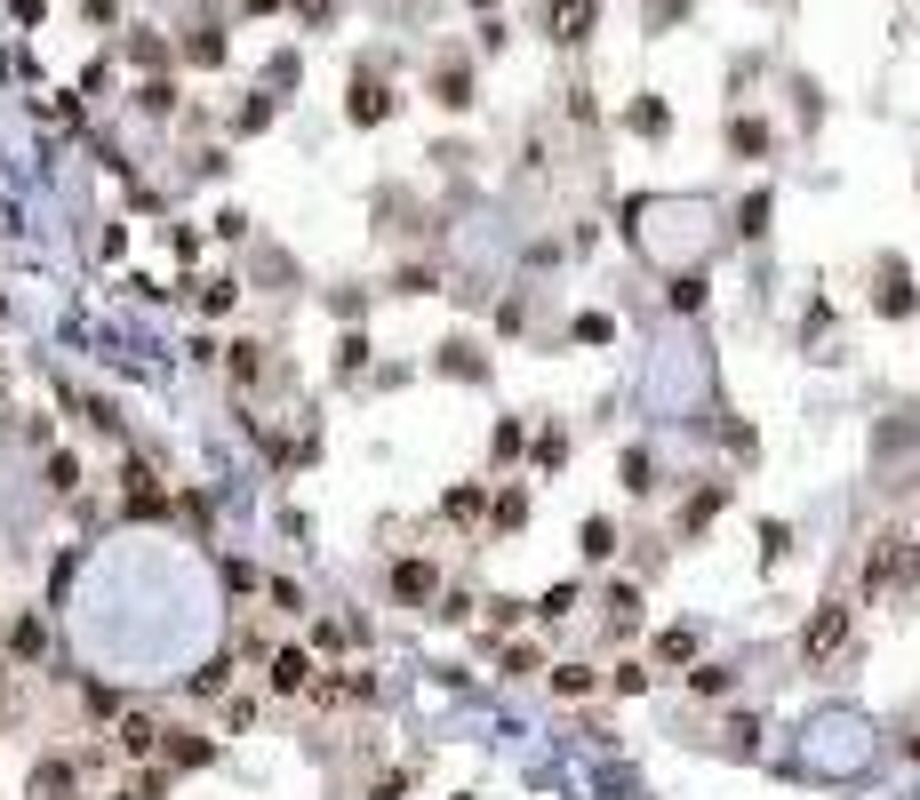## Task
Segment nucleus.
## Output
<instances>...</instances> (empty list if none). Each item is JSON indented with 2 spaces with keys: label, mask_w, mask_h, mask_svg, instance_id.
Returning <instances> with one entry per match:
<instances>
[{
  "label": "nucleus",
  "mask_w": 920,
  "mask_h": 800,
  "mask_svg": "<svg viewBox=\"0 0 920 800\" xmlns=\"http://www.w3.org/2000/svg\"><path fill=\"white\" fill-rule=\"evenodd\" d=\"M848 656H857V600L833 592V600H816L808 624H801V664L808 673H840Z\"/></svg>",
  "instance_id": "obj_1"
},
{
  "label": "nucleus",
  "mask_w": 920,
  "mask_h": 800,
  "mask_svg": "<svg viewBox=\"0 0 920 800\" xmlns=\"http://www.w3.org/2000/svg\"><path fill=\"white\" fill-rule=\"evenodd\" d=\"M920 585V545L905 537V528H880V537L865 545V560H857V592L865 600H905Z\"/></svg>",
  "instance_id": "obj_2"
},
{
  "label": "nucleus",
  "mask_w": 920,
  "mask_h": 800,
  "mask_svg": "<svg viewBox=\"0 0 920 800\" xmlns=\"http://www.w3.org/2000/svg\"><path fill=\"white\" fill-rule=\"evenodd\" d=\"M393 113H400V96H393V81L377 73V64H360V73L345 81V120H353V128H385Z\"/></svg>",
  "instance_id": "obj_3"
},
{
  "label": "nucleus",
  "mask_w": 920,
  "mask_h": 800,
  "mask_svg": "<svg viewBox=\"0 0 920 800\" xmlns=\"http://www.w3.org/2000/svg\"><path fill=\"white\" fill-rule=\"evenodd\" d=\"M385 592H393V609H432L440 600V560H425V552H408V560H393V577H385Z\"/></svg>",
  "instance_id": "obj_4"
},
{
  "label": "nucleus",
  "mask_w": 920,
  "mask_h": 800,
  "mask_svg": "<svg viewBox=\"0 0 920 800\" xmlns=\"http://www.w3.org/2000/svg\"><path fill=\"white\" fill-rule=\"evenodd\" d=\"M24 800H81V760H73V752H49V760H32Z\"/></svg>",
  "instance_id": "obj_5"
},
{
  "label": "nucleus",
  "mask_w": 920,
  "mask_h": 800,
  "mask_svg": "<svg viewBox=\"0 0 920 800\" xmlns=\"http://www.w3.org/2000/svg\"><path fill=\"white\" fill-rule=\"evenodd\" d=\"M872 313H880V320H912V313H920V288H912V273H905L897 256L880 264V288H872Z\"/></svg>",
  "instance_id": "obj_6"
},
{
  "label": "nucleus",
  "mask_w": 920,
  "mask_h": 800,
  "mask_svg": "<svg viewBox=\"0 0 920 800\" xmlns=\"http://www.w3.org/2000/svg\"><path fill=\"white\" fill-rule=\"evenodd\" d=\"M121 513H128V520H168V488H160V473H153V464H128Z\"/></svg>",
  "instance_id": "obj_7"
},
{
  "label": "nucleus",
  "mask_w": 920,
  "mask_h": 800,
  "mask_svg": "<svg viewBox=\"0 0 920 800\" xmlns=\"http://www.w3.org/2000/svg\"><path fill=\"white\" fill-rule=\"evenodd\" d=\"M536 17H544V41L576 49V41L593 32V0H536Z\"/></svg>",
  "instance_id": "obj_8"
},
{
  "label": "nucleus",
  "mask_w": 920,
  "mask_h": 800,
  "mask_svg": "<svg viewBox=\"0 0 920 800\" xmlns=\"http://www.w3.org/2000/svg\"><path fill=\"white\" fill-rule=\"evenodd\" d=\"M153 760H160L168 777H177V769H209V760H217V745L200 737V728H160V752H153Z\"/></svg>",
  "instance_id": "obj_9"
},
{
  "label": "nucleus",
  "mask_w": 920,
  "mask_h": 800,
  "mask_svg": "<svg viewBox=\"0 0 920 800\" xmlns=\"http://www.w3.org/2000/svg\"><path fill=\"white\" fill-rule=\"evenodd\" d=\"M313 673H321V664H313V649H272V656H264V681H272V696H304V688H313Z\"/></svg>",
  "instance_id": "obj_10"
},
{
  "label": "nucleus",
  "mask_w": 920,
  "mask_h": 800,
  "mask_svg": "<svg viewBox=\"0 0 920 800\" xmlns=\"http://www.w3.org/2000/svg\"><path fill=\"white\" fill-rule=\"evenodd\" d=\"M432 105H449V113H464L472 105V64L449 49V56H432Z\"/></svg>",
  "instance_id": "obj_11"
},
{
  "label": "nucleus",
  "mask_w": 920,
  "mask_h": 800,
  "mask_svg": "<svg viewBox=\"0 0 920 800\" xmlns=\"http://www.w3.org/2000/svg\"><path fill=\"white\" fill-rule=\"evenodd\" d=\"M432 369H440V377H457V385H489V352L472 345V337H449V345L432 352Z\"/></svg>",
  "instance_id": "obj_12"
},
{
  "label": "nucleus",
  "mask_w": 920,
  "mask_h": 800,
  "mask_svg": "<svg viewBox=\"0 0 920 800\" xmlns=\"http://www.w3.org/2000/svg\"><path fill=\"white\" fill-rule=\"evenodd\" d=\"M721 137H729V152H736V160H769V152H776V128H769L761 113H729Z\"/></svg>",
  "instance_id": "obj_13"
},
{
  "label": "nucleus",
  "mask_w": 920,
  "mask_h": 800,
  "mask_svg": "<svg viewBox=\"0 0 920 800\" xmlns=\"http://www.w3.org/2000/svg\"><path fill=\"white\" fill-rule=\"evenodd\" d=\"M224 377L241 385V392H257V385L272 377V352H264L257 337H232V345H224Z\"/></svg>",
  "instance_id": "obj_14"
},
{
  "label": "nucleus",
  "mask_w": 920,
  "mask_h": 800,
  "mask_svg": "<svg viewBox=\"0 0 920 800\" xmlns=\"http://www.w3.org/2000/svg\"><path fill=\"white\" fill-rule=\"evenodd\" d=\"M600 624H608V641L640 632V585H608V592H600Z\"/></svg>",
  "instance_id": "obj_15"
},
{
  "label": "nucleus",
  "mask_w": 920,
  "mask_h": 800,
  "mask_svg": "<svg viewBox=\"0 0 920 800\" xmlns=\"http://www.w3.org/2000/svg\"><path fill=\"white\" fill-rule=\"evenodd\" d=\"M113 745H121L128 760H153V752H160V720H153V713H121Z\"/></svg>",
  "instance_id": "obj_16"
},
{
  "label": "nucleus",
  "mask_w": 920,
  "mask_h": 800,
  "mask_svg": "<svg viewBox=\"0 0 920 800\" xmlns=\"http://www.w3.org/2000/svg\"><path fill=\"white\" fill-rule=\"evenodd\" d=\"M489 528H496V537H521V528H529V488L521 481L489 496Z\"/></svg>",
  "instance_id": "obj_17"
},
{
  "label": "nucleus",
  "mask_w": 920,
  "mask_h": 800,
  "mask_svg": "<svg viewBox=\"0 0 920 800\" xmlns=\"http://www.w3.org/2000/svg\"><path fill=\"white\" fill-rule=\"evenodd\" d=\"M625 128H632V137H672V113H665V96H632V105H625Z\"/></svg>",
  "instance_id": "obj_18"
},
{
  "label": "nucleus",
  "mask_w": 920,
  "mask_h": 800,
  "mask_svg": "<svg viewBox=\"0 0 920 800\" xmlns=\"http://www.w3.org/2000/svg\"><path fill=\"white\" fill-rule=\"evenodd\" d=\"M440 513H449L457 528H481V520H489V488H481V481H464V488L440 496Z\"/></svg>",
  "instance_id": "obj_19"
},
{
  "label": "nucleus",
  "mask_w": 920,
  "mask_h": 800,
  "mask_svg": "<svg viewBox=\"0 0 920 800\" xmlns=\"http://www.w3.org/2000/svg\"><path fill=\"white\" fill-rule=\"evenodd\" d=\"M49 656V624L41 617H17L9 624V664H41Z\"/></svg>",
  "instance_id": "obj_20"
},
{
  "label": "nucleus",
  "mask_w": 920,
  "mask_h": 800,
  "mask_svg": "<svg viewBox=\"0 0 920 800\" xmlns=\"http://www.w3.org/2000/svg\"><path fill=\"white\" fill-rule=\"evenodd\" d=\"M689 664H697V632H689V624L657 632V673H689Z\"/></svg>",
  "instance_id": "obj_21"
},
{
  "label": "nucleus",
  "mask_w": 920,
  "mask_h": 800,
  "mask_svg": "<svg viewBox=\"0 0 920 800\" xmlns=\"http://www.w3.org/2000/svg\"><path fill=\"white\" fill-rule=\"evenodd\" d=\"M689 688H697V696H729V688H736V664L697 656V664H689Z\"/></svg>",
  "instance_id": "obj_22"
},
{
  "label": "nucleus",
  "mask_w": 920,
  "mask_h": 800,
  "mask_svg": "<svg viewBox=\"0 0 920 800\" xmlns=\"http://www.w3.org/2000/svg\"><path fill=\"white\" fill-rule=\"evenodd\" d=\"M185 56L200 64V73H217V64H224V32H217V24H192V32H185Z\"/></svg>",
  "instance_id": "obj_23"
},
{
  "label": "nucleus",
  "mask_w": 920,
  "mask_h": 800,
  "mask_svg": "<svg viewBox=\"0 0 920 800\" xmlns=\"http://www.w3.org/2000/svg\"><path fill=\"white\" fill-rule=\"evenodd\" d=\"M529 464H536V473H561V464H568V432H561V424H544L536 441H529Z\"/></svg>",
  "instance_id": "obj_24"
},
{
  "label": "nucleus",
  "mask_w": 920,
  "mask_h": 800,
  "mask_svg": "<svg viewBox=\"0 0 920 800\" xmlns=\"http://www.w3.org/2000/svg\"><path fill=\"white\" fill-rule=\"evenodd\" d=\"M368 369V328H345V337H336V385H353Z\"/></svg>",
  "instance_id": "obj_25"
},
{
  "label": "nucleus",
  "mask_w": 920,
  "mask_h": 800,
  "mask_svg": "<svg viewBox=\"0 0 920 800\" xmlns=\"http://www.w3.org/2000/svg\"><path fill=\"white\" fill-rule=\"evenodd\" d=\"M617 545H625V537H617V528H608L600 513H593L585 528H576V552H585V560H617Z\"/></svg>",
  "instance_id": "obj_26"
},
{
  "label": "nucleus",
  "mask_w": 920,
  "mask_h": 800,
  "mask_svg": "<svg viewBox=\"0 0 920 800\" xmlns=\"http://www.w3.org/2000/svg\"><path fill=\"white\" fill-rule=\"evenodd\" d=\"M353 641H360V624H353V617H321V624H313V649H321V656H345Z\"/></svg>",
  "instance_id": "obj_27"
},
{
  "label": "nucleus",
  "mask_w": 920,
  "mask_h": 800,
  "mask_svg": "<svg viewBox=\"0 0 920 800\" xmlns=\"http://www.w3.org/2000/svg\"><path fill=\"white\" fill-rule=\"evenodd\" d=\"M544 681H553V696H568V705H576V696H593V688H600V673H593V664H553Z\"/></svg>",
  "instance_id": "obj_28"
},
{
  "label": "nucleus",
  "mask_w": 920,
  "mask_h": 800,
  "mask_svg": "<svg viewBox=\"0 0 920 800\" xmlns=\"http://www.w3.org/2000/svg\"><path fill=\"white\" fill-rule=\"evenodd\" d=\"M704 288H712L704 273H672V281H665V305H672V313H704Z\"/></svg>",
  "instance_id": "obj_29"
},
{
  "label": "nucleus",
  "mask_w": 920,
  "mask_h": 800,
  "mask_svg": "<svg viewBox=\"0 0 920 800\" xmlns=\"http://www.w3.org/2000/svg\"><path fill=\"white\" fill-rule=\"evenodd\" d=\"M617 473H625V496H649V488H657V456H649V449H625Z\"/></svg>",
  "instance_id": "obj_30"
},
{
  "label": "nucleus",
  "mask_w": 920,
  "mask_h": 800,
  "mask_svg": "<svg viewBox=\"0 0 920 800\" xmlns=\"http://www.w3.org/2000/svg\"><path fill=\"white\" fill-rule=\"evenodd\" d=\"M769 209H776L769 192H753V200H736V232H744V241H761V232H769Z\"/></svg>",
  "instance_id": "obj_31"
},
{
  "label": "nucleus",
  "mask_w": 920,
  "mask_h": 800,
  "mask_svg": "<svg viewBox=\"0 0 920 800\" xmlns=\"http://www.w3.org/2000/svg\"><path fill=\"white\" fill-rule=\"evenodd\" d=\"M49 488H56V496L81 488V456H73V449H49Z\"/></svg>",
  "instance_id": "obj_32"
},
{
  "label": "nucleus",
  "mask_w": 920,
  "mask_h": 800,
  "mask_svg": "<svg viewBox=\"0 0 920 800\" xmlns=\"http://www.w3.org/2000/svg\"><path fill=\"white\" fill-rule=\"evenodd\" d=\"M224 688H232V656H209L192 673V696H224Z\"/></svg>",
  "instance_id": "obj_33"
},
{
  "label": "nucleus",
  "mask_w": 920,
  "mask_h": 800,
  "mask_svg": "<svg viewBox=\"0 0 920 800\" xmlns=\"http://www.w3.org/2000/svg\"><path fill=\"white\" fill-rule=\"evenodd\" d=\"M721 505H729V488H721V481H712V488L697 496V505H689V520H680V537H697V528H704L712 513H721Z\"/></svg>",
  "instance_id": "obj_34"
},
{
  "label": "nucleus",
  "mask_w": 920,
  "mask_h": 800,
  "mask_svg": "<svg viewBox=\"0 0 920 800\" xmlns=\"http://www.w3.org/2000/svg\"><path fill=\"white\" fill-rule=\"evenodd\" d=\"M296 9V24H313V32H328L336 17H345V0H289Z\"/></svg>",
  "instance_id": "obj_35"
},
{
  "label": "nucleus",
  "mask_w": 920,
  "mask_h": 800,
  "mask_svg": "<svg viewBox=\"0 0 920 800\" xmlns=\"http://www.w3.org/2000/svg\"><path fill=\"white\" fill-rule=\"evenodd\" d=\"M136 113L168 120V113H177V88H168V81H145V88H136Z\"/></svg>",
  "instance_id": "obj_36"
},
{
  "label": "nucleus",
  "mask_w": 920,
  "mask_h": 800,
  "mask_svg": "<svg viewBox=\"0 0 920 800\" xmlns=\"http://www.w3.org/2000/svg\"><path fill=\"white\" fill-rule=\"evenodd\" d=\"M393 288H400V296H432V288H440V273H432V264H400Z\"/></svg>",
  "instance_id": "obj_37"
},
{
  "label": "nucleus",
  "mask_w": 920,
  "mask_h": 800,
  "mask_svg": "<svg viewBox=\"0 0 920 800\" xmlns=\"http://www.w3.org/2000/svg\"><path fill=\"white\" fill-rule=\"evenodd\" d=\"M241 305V281H200V313H232Z\"/></svg>",
  "instance_id": "obj_38"
},
{
  "label": "nucleus",
  "mask_w": 920,
  "mask_h": 800,
  "mask_svg": "<svg viewBox=\"0 0 920 800\" xmlns=\"http://www.w3.org/2000/svg\"><path fill=\"white\" fill-rule=\"evenodd\" d=\"M568 337H576V345H608V337H617V320H608V313H576Z\"/></svg>",
  "instance_id": "obj_39"
},
{
  "label": "nucleus",
  "mask_w": 920,
  "mask_h": 800,
  "mask_svg": "<svg viewBox=\"0 0 920 800\" xmlns=\"http://www.w3.org/2000/svg\"><path fill=\"white\" fill-rule=\"evenodd\" d=\"M160 792H168V769H145V777H128L113 800H160Z\"/></svg>",
  "instance_id": "obj_40"
},
{
  "label": "nucleus",
  "mask_w": 920,
  "mask_h": 800,
  "mask_svg": "<svg viewBox=\"0 0 920 800\" xmlns=\"http://www.w3.org/2000/svg\"><path fill=\"white\" fill-rule=\"evenodd\" d=\"M128 56L145 64V73H160V64H168V41H160V32H136V41H128Z\"/></svg>",
  "instance_id": "obj_41"
},
{
  "label": "nucleus",
  "mask_w": 920,
  "mask_h": 800,
  "mask_svg": "<svg viewBox=\"0 0 920 800\" xmlns=\"http://www.w3.org/2000/svg\"><path fill=\"white\" fill-rule=\"evenodd\" d=\"M793 552V528L785 520H761V560H785Z\"/></svg>",
  "instance_id": "obj_42"
},
{
  "label": "nucleus",
  "mask_w": 920,
  "mask_h": 800,
  "mask_svg": "<svg viewBox=\"0 0 920 800\" xmlns=\"http://www.w3.org/2000/svg\"><path fill=\"white\" fill-rule=\"evenodd\" d=\"M264 600H272V609H281V617H304V592H296L289 577H272V585H264Z\"/></svg>",
  "instance_id": "obj_43"
},
{
  "label": "nucleus",
  "mask_w": 920,
  "mask_h": 800,
  "mask_svg": "<svg viewBox=\"0 0 920 800\" xmlns=\"http://www.w3.org/2000/svg\"><path fill=\"white\" fill-rule=\"evenodd\" d=\"M232 128H241V137H257V128H272V96H249V105H241V120H232Z\"/></svg>",
  "instance_id": "obj_44"
},
{
  "label": "nucleus",
  "mask_w": 920,
  "mask_h": 800,
  "mask_svg": "<svg viewBox=\"0 0 920 800\" xmlns=\"http://www.w3.org/2000/svg\"><path fill=\"white\" fill-rule=\"evenodd\" d=\"M608 688H617V696H640V688H649V664H617V673H608Z\"/></svg>",
  "instance_id": "obj_45"
},
{
  "label": "nucleus",
  "mask_w": 920,
  "mask_h": 800,
  "mask_svg": "<svg viewBox=\"0 0 920 800\" xmlns=\"http://www.w3.org/2000/svg\"><path fill=\"white\" fill-rule=\"evenodd\" d=\"M568 609H576V585H553V592L536 600V617H568Z\"/></svg>",
  "instance_id": "obj_46"
},
{
  "label": "nucleus",
  "mask_w": 920,
  "mask_h": 800,
  "mask_svg": "<svg viewBox=\"0 0 920 800\" xmlns=\"http://www.w3.org/2000/svg\"><path fill=\"white\" fill-rule=\"evenodd\" d=\"M912 441H920V424H912V417L897 409V424H889V432H880V449H912Z\"/></svg>",
  "instance_id": "obj_47"
},
{
  "label": "nucleus",
  "mask_w": 920,
  "mask_h": 800,
  "mask_svg": "<svg viewBox=\"0 0 920 800\" xmlns=\"http://www.w3.org/2000/svg\"><path fill=\"white\" fill-rule=\"evenodd\" d=\"M368 800H408V777H377V792Z\"/></svg>",
  "instance_id": "obj_48"
},
{
  "label": "nucleus",
  "mask_w": 920,
  "mask_h": 800,
  "mask_svg": "<svg viewBox=\"0 0 920 800\" xmlns=\"http://www.w3.org/2000/svg\"><path fill=\"white\" fill-rule=\"evenodd\" d=\"M672 17H689V0H657V17H649V24H657V32H665V24H672Z\"/></svg>",
  "instance_id": "obj_49"
},
{
  "label": "nucleus",
  "mask_w": 920,
  "mask_h": 800,
  "mask_svg": "<svg viewBox=\"0 0 920 800\" xmlns=\"http://www.w3.org/2000/svg\"><path fill=\"white\" fill-rule=\"evenodd\" d=\"M121 17V0H88V24H113Z\"/></svg>",
  "instance_id": "obj_50"
},
{
  "label": "nucleus",
  "mask_w": 920,
  "mask_h": 800,
  "mask_svg": "<svg viewBox=\"0 0 920 800\" xmlns=\"http://www.w3.org/2000/svg\"><path fill=\"white\" fill-rule=\"evenodd\" d=\"M9 9H17L24 24H41V0H9Z\"/></svg>",
  "instance_id": "obj_51"
},
{
  "label": "nucleus",
  "mask_w": 920,
  "mask_h": 800,
  "mask_svg": "<svg viewBox=\"0 0 920 800\" xmlns=\"http://www.w3.org/2000/svg\"><path fill=\"white\" fill-rule=\"evenodd\" d=\"M241 9H249V17H264V9H281V0H241Z\"/></svg>",
  "instance_id": "obj_52"
},
{
  "label": "nucleus",
  "mask_w": 920,
  "mask_h": 800,
  "mask_svg": "<svg viewBox=\"0 0 920 800\" xmlns=\"http://www.w3.org/2000/svg\"><path fill=\"white\" fill-rule=\"evenodd\" d=\"M905 752H912V760H920V728H912V737H905Z\"/></svg>",
  "instance_id": "obj_53"
},
{
  "label": "nucleus",
  "mask_w": 920,
  "mask_h": 800,
  "mask_svg": "<svg viewBox=\"0 0 920 800\" xmlns=\"http://www.w3.org/2000/svg\"><path fill=\"white\" fill-rule=\"evenodd\" d=\"M464 9H496V0H464Z\"/></svg>",
  "instance_id": "obj_54"
}]
</instances>
